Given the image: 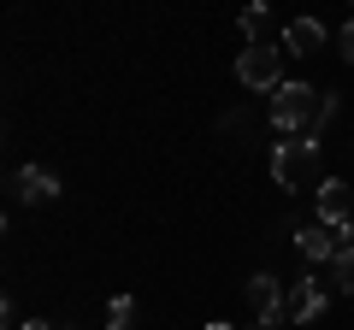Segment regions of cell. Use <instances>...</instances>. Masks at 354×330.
<instances>
[{
  "instance_id": "obj_1",
  "label": "cell",
  "mask_w": 354,
  "mask_h": 330,
  "mask_svg": "<svg viewBox=\"0 0 354 330\" xmlns=\"http://www.w3.org/2000/svg\"><path fill=\"white\" fill-rule=\"evenodd\" d=\"M337 95L330 89H313V83H283L278 95H272V130H283V136H307V142H319V130L337 118Z\"/></svg>"
},
{
  "instance_id": "obj_2",
  "label": "cell",
  "mask_w": 354,
  "mask_h": 330,
  "mask_svg": "<svg viewBox=\"0 0 354 330\" xmlns=\"http://www.w3.org/2000/svg\"><path fill=\"white\" fill-rule=\"evenodd\" d=\"M236 77L248 83V89H266L278 95L290 77H283V48H272V41H248V48L236 53Z\"/></svg>"
},
{
  "instance_id": "obj_3",
  "label": "cell",
  "mask_w": 354,
  "mask_h": 330,
  "mask_svg": "<svg viewBox=\"0 0 354 330\" xmlns=\"http://www.w3.org/2000/svg\"><path fill=\"white\" fill-rule=\"evenodd\" d=\"M313 165H319V142H307V136L272 142V183L278 189H301L313 177Z\"/></svg>"
},
{
  "instance_id": "obj_4",
  "label": "cell",
  "mask_w": 354,
  "mask_h": 330,
  "mask_svg": "<svg viewBox=\"0 0 354 330\" xmlns=\"http://www.w3.org/2000/svg\"><path fill=\"white\" fill-rule=\"evenodd\" d=\"M242 289H248V307H254V318H260V330L283 324V307H290V295H283V283L272 278V271H254Z\"/></svg>"
},
{
  "instance_id": "obj_5",
  "label": "cell",
  "mask_w": 354,
  "mask_h": 330,
  "mask_svg": "<svg viewBox=\"0 0 354 330\" xmlns=\"http://www.w3.org/2000/svg\"><path fill=\"white\" fill-rule=\"evenodd\" d=\"M295 248H301L307 266H330V260L342 254V236L330 224H307V230H295Z\"/></svg>"
},
{
  "instance_id": "obj_6",
  "label": "cell",
  "mask_w": 354,
  "mask_h": 330,
  "mask_svg": "<svg viewBox=\"0 0 354 330\" xmlns=\"http://www.w3.org/2000/svg\"><path fill=\"white\" fill-rule=\"evenodd\" d=\"M12 195L24 206H41V201H53L59 195V177L53 171H41V165H24V171H12Z\"/></svg>"
},
{
  "instance_id": "obj_7",
  "label": "cell",
  "mask_w": 354,
  "mask_h": 330,
  "mask_svg": "<svg viewBox=\"0 0 354 330\" xmlns=\"http://www.w3.org/2000/svg\"><path fill=\"white\" fill-rule=\"evenodd\" d=\"M325 307H330V289H319V278H307V283H290V307H283V318L307 324V318H319Z\"/></svg>"
},
{
  "instance_id": "obj_8",
  "label": "cell",
  "mask_w": 354,
  "mask_h": 330,
  "mask_svg": "<svg viewBox=\"0 0 354 330\" xmlns=\"http://www.w3.org/2000/svg\"><path fill=\"white\" fill-rule=\"evenodd\" d=\"M348 201H354L348 183H342V177H325V183H319V224H330V230L348 224Z\"/></svg>"
},
{
  "instance_id": "obj_9",
  "label": "cell",
  "mask_w": 354,
  "mask_h": 330,
  "mask_svg": "<svg viewBox=\"0 0 354 330\" xmlns=\"http://www.w3.org/2000/svg\"><path fill=\"white\" fill-rule=\"evenodd\" d=\"M319 41H325V24H319V18H290L283 53H319Z\"/></svg>"
},
{
  "instance_id": "obj_10",
  "label": "cell",
  "mask_w": 354,
  "mask_h": 330,
  "mask_svg": "<svg viewBox=\"0 0 354 330\" xmlns=\"http://www.w3.org/2000/svg\"><path fill=\"white\" fill-rule=\"evenodd\" d=\"M325 271H330V289H337V295H354V248H342Z\"/></svg>"
},
{
  "instance_id": "obj_11",
  "label": "cell",
  "mask_w": 354,
  "mask_h": 330,
  "mask_svg": "<svg viewBox=\"0 0 354 330\" xmlns=\"http://www.w3.org/2000/svg\"><path fill=\"white\" fill-rule=\"evenodd\" d=\"M136 324V301H130V295H118L113 307H106V330H130Z\"/></svg>"
},
{
  "instance_id": "obj_12",
  "label": "cell",
  "mask_w": 354,
  "mask_h": 330,
  "mask_svg": "<svg viewBox=\"0 0 354 330\" xmlns=\"http://www.w3.org/2000/svg\"><path fill=\"white\" fill-rule=\"evenodd\" d=\"M236 24H242V36H248V41H260V30H266V6H242Z\"/></svg>"
},
{
  "instance_id": "obj_13",
  "label": "cell",
  "mask_w": 354,
  "mask_h": 330,
  "mask_svg": "<svg viewBox=\"0 0 354 330\" xmlns=\"http://www.w3.org/2000/svg\"><path fill=\"white\" fill-rule=\"evenodd\" d=\"M337 41H342V59L354 65V18H348V24H342V36H337Z\"/></svg>"
},
{
  "instance_id": "obj_14",
  "label": "cell",
  "mask_w": 354,
  "mask_h": 330,
  "mask_svg": "<svg viewBox=\"0 0 354 330\" xmlns=\"http://www.w3.org/2000/svg\"><path fill=\"white\" fill-rule=\"evenodd\" d=\"M18 330H65V324H41V318H30V324H18Z\"/></svg>"
},
{
  "instance_id": "obj_15",
  "label": "cell",
  "mask_w": 354,
  "mask_h": 330,
  "mask_svg": "<svg viewBox=\"0 0 354 330\" xmlns=\"http://www.w3.org/2000/svg\"><path fill=\"white\" fill-rule=\"evenodd\" d=\"M201 330H230V324H225V318H213V324H201Z\"/></svg>"
}]
</instances>
